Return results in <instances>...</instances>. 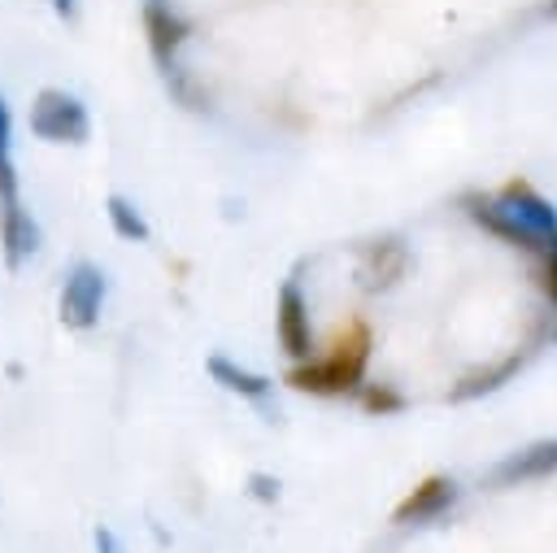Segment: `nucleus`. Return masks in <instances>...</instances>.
I'll list each match as a JSON object with an SVG mask.
<instances>
[{"instance_id": "obj_1", "label": "nucleus", "mask_w": 557, "mask_h": 553, "mask_svg": "<svg viewBox=\"0 0 557 553\" xmlns=\"http://www.w3.org/2000/svg\"><path fill=\"white\" fill-rule=\"evenodd\" d=\"M366 366H370V327H366V322H348V327L331 340V348H326L322 357L292 361L287 388L309 392V396H344V392L361 388Z\"/></svg>"}, {"instance_id": "obj_2", "label": "nucleus", "mask_w": 557, "mask_h": 553, "mask_svg": "<svg viewBox=\"0 0 557 553\" xmlns=\"http://www.w3.org/2000/svg\"><path fill=\"white\" fill-rule=\"evenodd\" d=\"M30 131L48 144H87L91 118H87V105L74 91L44 87L30 105Z\"/></svg>"}, {"instance_id": "obj_3", "label": "nucleus", "mask_w": 557, "mask_h": 553, "mask_svg": "<svg viewBox=\"0 0 557 553\" xmlns=\"http://www.w3.org/2000/svg\"><path fill=\"white\" fill-rule=\"evenodd\" d=\"M104 292H109V279L100 266L91 261H74L65 283H61V300H57V314L70 331H91L100 322V309H104Z\"/></svg>"}, {"instance_id": "obj_4", "label": "nucleus", "mask_w": 557, "mask_h": 553, "mask_svg": "<svg viewBox=\"0 0 557 553\" xmlns=\"http://www.w3.org/2000/svg\"><path fill=\"white\" fill-rule=\"evenodd\" d=\"M492 200H496V209H500L522 235H531L540 248H544L548 239H557V205H553L540 187H531L527 179L505 183Z\"/></svg>"}, {"instance_id": "obj_5", "label": "nucleus", "mask_w": 557, "mask_h": 553, "mask_svg": "<svg viewBox=\"0 0 557 553\" xmlns=\"http://www.w3.org/2000/svg\"><path fill=\"white\" fill-rule=\"evenodd\" d=\"M274 335H278V348L292 361H309L313 357L309 300H305V292H300L296 279H283V287H278V300H274Z\"/></svg>"}, {"instance_id": "obj_6", "label": "nucleus", "mask_w": 557, "mask_h": 553, "mask_svg": "<svg viewBox=\"0 0 557 553\" xmlns=\"http://www.w3.org/2000/svg\"><path fill=\"white\" fill-rule=\"evenodd\" d=\"M557 470V440H535L518 453H505L492 470H487V483L492 488H518V483H535V479H548Z\"/></svg>"}, {"instance_id": "obj_7", "label": "nucleus", "mask_w": 557, "mask_h": 553, "mask_svg": "<svg viewBox=\"0 0 557 553\" xmlns=\"http://www.w3.org/2000/svg\"><path fill=\"white\" fill-rule=\"evenodd\" d=\"M144 35H148V48H152L157 65H161L165 74H174V52H178V44L191 35V22L178 17L165 0H148V4H144Z\"/></svg>"}, {"instance_id": "obj_8", "label": "nucleus", "mask_w": 557, "mask_h": 553, "mask_svg": "<svg viewBox=\"0 0 557 553\" xmlns=\"http://www.w3.org/2000/svg\"><path fill=\"white\" fill-rule=\"evenodd\" d=\"M453 501H457V479H448V475H431V479H422V483L392 509V518H396L400 527L431 523V518H440Z\"/></svg>"}, {"instance_id": "obj_9", "label": "nucleus", "mask_w": 557, "mask_h": 553, "mask_svg": "<svg viewBox=\"0 0 557 553\" xmlns=\"http://www.w3.org/2000/svg\"><path fill=\"white\" fill-rule=\"evenodd\" d=\"M405 266H409L405 244H396V239H379V244H366V248H361L357 279H361L366 292H383V287H392V283L405 274Z\"/></svg>"}, {"instance_id": "obj_10", "label": "nucleus", "mask_w": 557, "mask_h": 553, "mask_svg": "<svg viewBox=\"0 0 557 553\" xmlns=\"http://www.w3.org/2000/svg\"><path fill=\"white\" fill-rule=\"evenodd\" d=\"M0 248H4V266L9 270H17L39 248V222L22 209V200L0 205Z\"/></svg>"}, {"instance_id": "obj_11", "label": "nucleus", "mask_w": 557, "mask_h": 553, "mask_svg": "<svg viewBox=\"0 0 557 553\" xmlns=\"http://www.w3.org/2000/svg\"><path fill=\"white\" fill-rule=\"evenodd\" d=\"M205 370L213 374L218 388H226V392H235V396H244V401H252V405H265L270 392H274V383H270L265 374H257V370H248V366H239V361H231V357H222V353H209V357H205Z\"/></svg>"}, {"instance_id": "obj_12", "label": "nucleus", "mask_w": 557, "mask_h": 553, "mask_svg": "<svg viewBox=\"0 0 557 553\" xmlns=\"http://www.w3.org/2000/svg\"><path fill=\"white\" fill-rule=\"evenodd\" d=\"M461 205H466V213H470V222H479L483 231H492L496 239H505V244H513V248H527V253H540V244L531 239V235H522L500 209H496V200L492 196H461Z\"/></svg>"}, {"instance_id": "obj_13", "label": "nucleus", "mask_w": 557, "mask_h": 553, "mask_svg": "<svg viewBox=\"0 0 557 553\" xmlns=\"http://www.w3.org/2000/svg\"><path fill=\"white\" fill-rule=\"evenodd\" d=\"M518 370H522V353H509L505 361H496V366H487V370L466 374V379L448 392V401H474V396H483V392H496V388H500V383H509Z\"/></svg>"}, {"instance_id": "obj_14", "label": "nucleus", "mask_w": 557, "mask_h": 553, "mask_svg": "<svg viewBox=\"0 0 557 553\" xmlns=\"http://www.w3.org/2000/svg\"><path fill=\"white\" fill-rule=\"evenodd\" d=\"M104 218H109V226H113V235L117 239H131V244H148V222H144V213L126 200V196H104Z\"/></svg>"}, {"instance_id": "obj_15", "label": "nucleus", "mask_w": 557, "mask_h": 553, "mask_svg": "<svg viewBox=\"0 0 557 553\" xmlns=\"http://www.w3.org/2000/svg\"><path fill=\"white\" fill-rule=\"evenodd\" d=\"M361 409L366 414H400L405 409V396L396 392V388H387V383H366L361 388Z\"/></svg>"}, {"instance_id": "obj_16", "label": "nucleus", "mask_w": 557, "mask_h": 553, "mask_svg": "<svg viewBox=\"0 0 557 553\" xmlns=\"http://www.w3.org/2000/svg\"><path fill=\"white\" fill-rule=\"evenodd\" d=\"M540 287H544V296L557 305V239H548V244L540 248ZM553 340H557V331H553Z\"/></svg>"}, {"instance_id": "obj_17", "label": "nucleus", "mask_w": 557, "mask_h": 553, "mask_svg": "<svg viewBox=\"0 0 557 553\" xmlns=\"http://www.w3.org/2000/svg\"><path fill=\"white\" fill-rule=\"evenodd\" d=\"M248 492L257 496V501H278V479L274 475H248Z\"/></svg>"}, {"instance_id": "obj_18", "label": "nucleus", "mask_w": 557, "mask_h": 553, "mask_svg": "<svg viewBox=\"0 0 557 553\" xmlns=\"http://www.w3.org/2000/svg\"><path fill=\"white\" fill-rule=\"evenodd\" d=\"M91 544H96V553H126V549H122V540H117V531H113V527H104V523H96Z\"/></svg>"}, {"instance_id": "obj_19", "label": "nucleus", "mask_w": 557, "mask_h": 553, "mask_svg": "<svg viewBox=\"0 0 557 553\" xmlns=\"http://www.w3.org/2000/svg\"><path fill=\"white\" fill-rule=\"evenodd\" d=\"M0 139L13 144V109H9V100H4V91H0Z\"/></svg>"}, {"instance_id": "obj_20", "label": "nucleus", "mask_w": 557, "mask_h": 553, "mask_svg": "<svg viewBox=\"0 0 557 553\" xmlns=\"http://www.w3.org/2000/svg\"><path fill=\"white\" fill-rule=\"evenodd\" d=\"M52 13L65 17V22H74L78 17V0H52Z\"/></svg>"}, {"instance_id": "obj_21", "label": "nucleus", "mask_w": 557, "mask_h": 553, "mask_svg": "<svg viewBox=\"0 0 557 553\" xmlns=\"http://www.w3.org/2000/svg\"><path fill=\"white\" fill-rule=\"evenodd\" d=\"M548 13H557V0H553V4H548Z\"/></svg>"}]
</instances>
